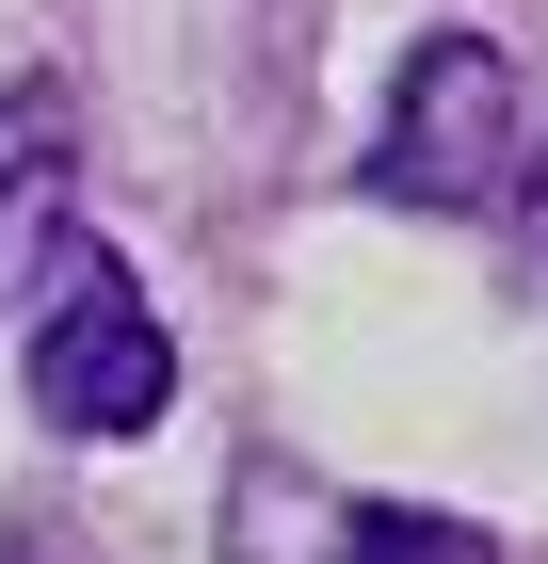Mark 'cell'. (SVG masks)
Instances as JSON below:
<instances>
[{
  "label": "cell",
  "instance_id": "277c9868",
  "mask_svg": "<svg viewBox=\"0 0 548 564\" xmlns=\"http://www.w3.org/2000/svg\"><path fill=\"white\" fill-rule=\"evenodd\" d=\"M339 564H501V532L436 517V500H355V532H339Z\"/></svg>",
  "mask_w": 548,
  "mask_h": 564
},
{
  "label": "cell",
  "instance_id": "5b68a950",
  "mask_svg": "<svg viewBox=\"0 0 548 564\" xmlns=\"http://www.w3.org/2000/svg\"><path fill=\"white\" fill-rule=\"evenodd\" d=\"M533 226H548V162H533Z\"/></svg>",
  "mask_w": 548,
  "mask_h": 564
},
{
  "label": "cell",
  "instance_id": "7a4b0ae2",
  "mask_svg": "<svg viewBox=\"0 0 548 564\" xmlns=\"http://www.w3.org/2000/svg\"><path fill=\"white\" fill-rule=\"evenodd\" d=\"M372 177L404 194V210H484V194L516 177V48L501 33H420L404 82H387Z\"/></svg>",
  "mask_w": 548,
  "mask_h": 564
},
{
  "label": "cell",
  "instance_id": "6da1fadb",
  "mask_svg": "<svg viewBox=\"0 0 548 564\" xmlns=\"http://www.w3.org/2000/svg\"><path fill=\"white\" fill-rule=\"evenodd\" d=\"M17 371H33L49 435H97V452H129V435L178 403V339H162V306L129 291L114 242H65V259L17 291Z\"/></svg>",
  "mask_w": 548,
  "mask_h": 564
},
{
  "label": "cell",
  "instance_id": "3957f363",
  "mask_svg": "<svg viewBox=\"0 0 548 564\" xmlns=\"http://www.w3.org/2000/svg\"><path fill=\"white\" fill-rule=\"evenodd\" d=\"M65 82H17L0 97V306L33 291L49 259H65Z\"/></svg>",
  "mask_w": 548,
  "mask_h": 564
}]
</instances>
